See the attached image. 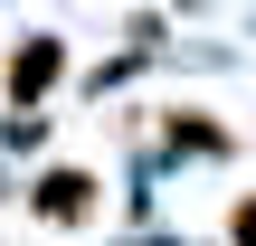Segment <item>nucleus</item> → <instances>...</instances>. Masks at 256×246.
Returning a JSON list of instances; mask_svg holds the SVG:
<instances>
[{"instance_id": "nucleus-1", "label": "nucleus", "mask_w": 256, "mask_h": 246, "mask_svg": "<svg viewBox=\"0 0 256 246\" xmlns=\"http://www.w3.org/2000/svg\"><path fill=\"white\" fill-rule=\"evenodd\" d=\"M28 199H38V218H57V228L95 218V180H86V171H48V180H38Z\"/></svg>"}, {"instance_id": "nucleus-2", "label": "nucleus", "mask_w": 256, "mask_h": 246, "mask_svg": "<svg viewBox=\"0 0 256 246\" xmlns=\"http://www.w3.org/2000/svg\"><path fill=\"white\" fill-rule=\"evenodd\" d=\"M57 76H66V57H57V38H28V47H19V66H10V95H19V104H38V95H48Z\"/></svg>"}, {"instance_id": "nucleus-3", "label": "nucleus", "mask_w": 256, "mask_h": 246, "mask_svg": "<svg viewBox=\"0 0 256 246\" xmlns=\"http://www.w3.org/2000/svg\"><path fill=\"white\" fill-rule=\"evenodd\" d=\"M228 246H256V190L238 199V209H228Z\"/></svg>"}]
</instances>
